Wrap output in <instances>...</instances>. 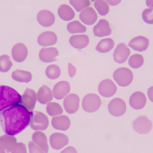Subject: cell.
I'll use <instances>...</instances> for the list:
<instances>
[{
	"instance_id": "29",
	"label": "cell",
	"mask_w": 153,
	"mask_h": 153,
	"mask_svg": "<svg viewBox=\"0 0 153 153\" xmlns=\"http://www.w3.org/2000/svg\"><path fill=\"white\" fill-rule=\"evenodd\" d=\"M114 46L115 43L112 39H104L98 43L96 47V50L100 53H108L114 48Z\"/></svg>"
},
{
	"instance_id": "23",
	"label": "cell",
	"mask_w": 153,
	"mask_h": 153,
	"mask_svg": "<svg viewBox=\"0 0 153 153\" xmlns=\"http://www.w3.org/2000/svg\"><path fill=\"white\" fill-rule=\"evenodd\" d=\"M53 98V92L51 89L46 85L40 88L37 93V100L42 104H48L52 101Z\"/></svg>"
},
{
	"instance_id": "4",
	"label": "cell",
	"mask_w": 153,
	"mask_h": 153,
	"mask_svg": "<svg viewBox=\"0 0 153 153\" xmlns=\"http://www.w3.org/2000/svg\"><path fill=\"white\" fill-rule=\"evenodd\" d=\"M113 78L119 86L126 87L133 81L134 75L130 69L126 67H121L114 72Z\"/></svg>"
},
{
	"instance_id": "2",
	"label": "cell",
	"mask_w": 153,
	"mask_h": 153,
	"mask_svg": "<svg viewBox=\"0 0 153 153\" xmlns=\"http://www.w3.org/2000/svg\"><path fill=\"white\" fill-rule=\"evenodd\" d=\"M20 94L13 88L5 85H0V112L19 103Z\"/></svg>"
},
{
	"instance_id": "39",
	"label": "cell",
	"mask_w": 153,
	"mask_h": 153,
	"mask_svg": "<svg viewBox=\"0 0 153 153\" xmlns=\"http://www.w3.org/2000/svg\"><path fill=\"white\" fill-rule=\"evenodd\" d=\"M30 153H45L33 142H30L28 143Z\"/></svg>"
},
{
	"instance_id": "14",
	"label": "cell",
	"mask_w": 153,
	"mask_h": 153,
	"mask_svg": "<svg viewBox=\"0 0 153 153\" xmlns=\"http://www.w3.org/2000/svg\"><path fill=\"white\" fill-rule=\"evenodd\" d=\"M28 54L27 48L23 43H19L13 46L12 49V56L14 61L18 63L23 62Z\"/></svg>"
},
{
	"instance_id": "41",
	"label": "cell",
	"mask_w": 153,
	"mask_h": 153,
	"mask_svg": "<svg viewBox=\"0 0 153 153\" xmlns=\"http://www.w3.org/2000/svg\"><path fill=\"white\" fill-rule=\"evenodd\" d=\"M61 153H77V152L74 147L72 146H69L63 150Z\"/></svg>"
},
{
	"instance_id": "25",
	"label": "cell",
	"mask_w": 153,
	"mask_h": 153,
	"mask_svg": "<svg viewBox=\"0 0 153 153\" xmlns=\"http://www.w3.org/2000/svg\"><path fill=\"white\" fill-rule=\"evenodd\" d=\"M69 42L71 46L74 48L83 49L87 46L89 44V37L84 34L74 35L70 38Z\"/></svg>"
},
{
	"instance_id": "40",
	"label": "cell",
	"mask_w": 153,
	"mask_h": 153,
	"mask_svg": "<svg viewBox=\"0 0 153 153\" xmlns=\"http://www.w3.org/2000/svg\"><path fill=\"white\" fill-rule=\"evenodd\" d=\"M68 72L70 77L73 78L76 74V69L75 66H74L71 63L68 64Z\"/></svg>"
},
{
	"instance_id": "45",
	"label": "cell",
	"mask_w": 153,
	"mask_h": 153,
	"mask_svg": "<svg viewBox=\"0 0 153 153\" xmlns=\"http://www.w3.org/2000/svg\"><path fill=\"white\" fill-rule=\"evenodd\" d=\"M0 153H5V150L1 146H0Z\"/></svg>"
},
{
	"instance_id": "12",
	"label": "cell",
	"mask_w": 153,
	"mask_h": 153,
	"mask_svg": "<svg viewBox=\"0 0 153 153\" xmlns=\"http://www.w3.org/2000/svg\"><path fill=\"white\" fill-rule=\"evenodd\" d=\"M130 54V50L125 43L118 44L114 51L113 58L116 63L121 64L125 63Z\"/></svg>"
},
{
	"instance_id": "18",
	"label": "cell",
	"mask_w": 153,
	"mask_h": 153,
	"mask_svg": "<svg viewBox=\"0 0 153 153\" xmlns=\"http://www.w3.org/2000/svg\"><path fill=\"white\" fill-rule=\"evenodd\" d=\"M79 19L84 24L92 25L96 22L98 19V15L93 8L88 7L80 13Z\"/></svg>"
},
{
	"instance_id": "28",
	"label": "cell",
	"mask_w": 153,
	"mask_h": 153,
	"mask_svg": "<svg viewBox=\"0 0 153 153\" xmlns=\"http://www.w3.org/2000/svg\"><path fill=\"white\" fill-rule=\"evenodd\" d=\"M12 77L16 81L28 83L32 80V75L27 71L17 70L13 72Z\"/></svg>"
},
{
	"instance_id": "30",
	"label": "cell",
	"mask_w": 153,
	"mask_h": 153,
	"mask_svg": "<svg viewBox=\"0 0 153 153\" xmlns=\"http://www.w3.org/2000/svg\"><path fill=\"white\" fill-rule=\"evenodd\" d=\"M67 29L71 34L84 33L86 31V28L78 21H74L69 22L67 26Z\"/></svg>"
},
{
	"instance_id": "26",
	"label": "cell",
	"mask_w": 153,
	"mask_h": 153,
	"mask_svg": "<svg viewBox=\"0 0 153 153\" xmlns=\"http://www.w3.org/2000/svg\"><path fill=\"white\" fill-rule=\"evenodd\" d=\"M17 144V139L13 136L4 135L0 137V146L2 147L6 152H12Z\"/></svg>"
},
{
	"instance_id": "34",
	"label": "cell",
	"mask_w": 153,
	"mask_h": 153,
	"mask_svg": "<svg viewBox=\"0 0 153 153\" xmlns=\"http://www.w3.org/2000/svg\"><path fill=\"white\" fill-rule=\"evenodd\" d=\"M94 6L99 14L101 16H105L109 11V6L108 3L103 0H96Z\"/></svg>"
},
{
	"instance_id": "21",
	"label": "cell",
	"mask_w": 153,
	"mask_h": 153,
	"mask_svg": "<svg viewBox=\"0 0 153 153\" xmlns=\"http://www.w3.org/2000/svg\"><path fill=\"white\" fill-rule=\"evenodd\" d=\"M57 37L54 32L47 31L40 34L38 38L39 45L44 47L53 46L57 42Z\"/></svg>"
},
{
	"instance_id": "10",
	"label": "cell",
	"mask_w": 153,
	"mask_h": 153,
	"mask_svg": "<svg viewBox=\"0 0 153 153\" xmlns=\"http://www.w3.org/2000/svg\"><path fill=\"white\" fill-rule=\"evenodd\" d=\"M80 99L76 94L71 93L65 98L64 107L65 111L69 114L75 113L79 109Z\"/></svg>"
},
{
	"instance_id": "1",
	"label": "cell",
	"mask_w": 153,
	"mask_h": 153,
	"mask_svg": "<svg viewBox=\"0 0 153 153\" xmlns=\"http://www.w3.org/2000/svg\"><path fill=\"white\" fill-rule=\"evenodd\" d=\"M31 113L18 103L0 112V125L6 134L16 135L30 125Z\"/></svg>"
},
{
	"instance_id": "46",
	"label": "cell",
	"mask_w": 153,
	"mask_h": 153,
	"mask_svg": "<svg viewBox=\"0 0 153 153\" xmlns=\"http://www.w3.org/2000/svg\"><path fill=\"white\" fill-rule=\"evenodd\" d=\"M96 1V0H91V1Z\"/></svg>"
},
{
	"instance_id": "35",
	"label": "cell",
	"mask_w": 153,
	"mask_h": 153,
	"mask_svg": "<svg viewBox=\"0 0 153 153\" xmlns=\"http://www.w3.org/2000/svg\"><path fill=\"white\" fill-rule=\"evenodd\" d=\"M13 64L10 56L3 55L0 57V71L2 72H6L10 69Z\"/></svg>"
},
{
	"instance_id": "5",
	"label": "cell",
	"mask_w": 153,
	"mask_h": 153,
	"mask_svg": "<svg viewBox=\"0 0 153 153\" xmlns=\"http://www.w3.org/2000/svg\"><path fill=\"white\" fill-rule=\"evenodd\" d=\"M101 100L99 96L94 93H90L84 97L82 102L83 109L88 113H93L100 109Z\"/></svg>"
},
{
	"instance_id": "37",
	"label": "cell",
	"mask_w": 153,
	"mask_h": 153,
	"mask_svg": "<svg viewBox=\"0 0 153 153\" xmlns=\"http://www.w3.org/2000/svg\"><path fill=\"white\" fill-rule=\"evenodd\" d=\"M143 20L145 22L149 24H153V8L146 9L142 14Z\"/></svg>"
},
{
	"instance_id": "15",
	"label": "cell",
	"mask_w": 153,
	"mask_h": 153,
	"mask_svg": "<svg viewBox=\"0 0 153 153\" xmlns=\"http://www.w3.org/2000/svg\"><path fill=\"white\" fill-rule=\"evenodd\" d=\"M93 32L96 37H102L110 35L112 31L110 27L108 22L102 19L99 21L98 23L94 27Z\"/></svg>"
},
{
	"instance_id": "43",
	"label": "cell",
	"mask_w": 153,
	"mask_h": 153,
	"mask_svg": "<svg viewBox=\"0 0 153 153\" xmlns=\"http://www.w3.org/2000/svg\"><path fill=\"white\" fill-rule=\"evenodd\" d=\"M147 94L149 99L153 102V86L150 87L148 90Z\"/></svg>"
},
{
	"instance_id": "33",
	"label": "cell",
	"mask_w": 153,
	"mask_h": 153,
	"mask_svg": "<svg viewBox=\"0 0 153 153\" xmlns=\"http://www.w3.org/2000/svg\"><path fill=\"white\" fill-rule=\"evenodd\" d=\"M144 59L143 56L138 54L133 55L128 59L129 66L134 69L140 68L144 63Z\"/></svg>"
},
{
	"instance_id": "24",
	"label": "cell",
	"mask_w": 153,
	"mask_h": 153,
	"mask_svg": "<svg viewBox=\"0 0 153 153\" xmlns=\"http://www.w3.org/2000/svg\"><path fill=\"white\" fill-rule=\"evenodd\" d=\"M33 142L41 148L45 153H48L49 147L48 143L47 138L44 133L41 131H36L32 135Z\"/></svg>"
},
{
	"instance_id": "7",
	"label": "cell",
	"mask_w": 153,
	"mask_h": 153,
	"mask_svg": "<svg viewBox=\"0 0 153 153\" xmlns=\"http://www.w3.org/2000/svg\"><path fill=\"white\" fill-rule=\"evenodd\" d=\"M37 94L33 90L27 88L21 96L19 104L25 107L29 111H33L36 103Z\"/></svg>"
},
{
	"instance_id": "6",
	"label": "cell",
	"mask_w": 153,
	"mask_h": 153,
	"mask_svg": "<svg viewBox=\"0 0 153 153\" xmlns=\"http://www.w3.org/2000/svg\"><path fill=\"white\" fill-rule=\"evenodd\" d=\"M133 127L137 133L141 134H146L152 129V122L147 117L141 116L133 121Z\"/></svg>"
},
{
	"instance_id": "22",
	"label": "cell",
	"mask_w": 153,
	"mask_h": 153,
	"mask_svg": "<svg viewBox=\"0 0 153 153\" xmlns=\"http://www.w3.org/2000/svg\"><path fill=\"white\" fill-rule=\"evenodd\" d=\"M70 119L66 116L53 117L52 120V125L56 130L66 131L71 126Z\"/></svg>"
},
{
	"instance_id": "17",
	"label": "cell",
	"mask_w": 153,
	"mask_h": 153,
	"mask_svg": "<svg viewBox=\"0 0 153 153\" xmlns=\"http://www.w3.org/2000/svg\"><path fill=\"white\" fill-rule=\"evenodd\" d=\"M146 103L145 95L141 92H136L132 94L129 99V104L134 109L143 108Z\"/></svg>"
},
{
	"instance_id": "13",
	"label": "cell",
	"mask_w": 153,
	"mask_h": 153,
	"mask_svg": "<svg viewBox=\"0 0 153 153\" xmlns=\"http://www.w3.org/2000/svg\"><path fill=\"white\" fill-rule=\"evenodd\" d=\"M70 91V83L66 81H62L56 83L54 86L53 95L56 99H62L69 94Z\"/></svg>"
},
{
	"instance_id": "8",
	"label": "cell",
	"mask_w": 153,
	"mask_h": 153,
	"mask_svg": "<svg viewBox=\"0 0 153 153\" xmlns=\"http://www.w3.org/2000/svg\"><path fill=\"white\" fill-rule=\"evenodd\" d=\"M108 109L112 116L116 117L121 116L126 113V105L123 100L116 98L109 102Z\"/></svg>"
},
{
	"instance_id": "27",
	"label": "cell",
	"mask_w": 153,
	"mask_h": 153,
	"mask_svg": "<svg viewBox=\"0 0 153 153\" xmlns=\"http://www.w3.org/2000/svg\"><path fill=\"white\" fill-rule=\"evenodd\" d=\"M58 14L60 18L65 21L73 19L75 17V12L74 10L67 4H62L58 9Z\"/></svg>"
},
{
	"instance_id": "11",
	"label": "cell",
	"mask_w": 153,
	"mask_h": 153,
	"mask_svg": "<svg viewBox=\"0 0 153 153\" xmlns=\"http://www.w3.org/2000/svg\"><path fill=\"white\" fill-rule=\"evenodd\" d=\"M49 142L53 149L56 150H61L69 143V137L64 134L54 133L50 136Z\"/></svg>"
},
{
	"instance_id": "16",
	"label": "cell",
	"mask_w": 153,
	"mask_h": 153,
	"mask_svg": "<svg viewBox=\"0 0 153 153\" xmlns=\"http://www.w3.org/2000/svg\"><path fill=\"white\" fill-rule=\"evenodd\" d=\"M37 19L43 27H49L54 23L55 17L52 12L47 10H42L38 13Z\"/></svg>"
},
{
	"instance_id": "36",
	"label": "cell",
	"mask_w": 153,
	"mask_h": 153,
	"mask_svg": "<svg viewBox=\"0 0 153 153\" xmlns=\"http://www.w3.org/2000/svg\"><path fill=\"white\" fill-rule=\"evenodd\" d=\"M70 3L74 7L76 11L80 12L91 4L89 0H70Z\"/></svg>"
},
{
	"instance_id": "32",
	"label": "cell",
	"mask_w": 153,
	"mask_h": 153,
	"mask_svg": "<svg viewBox=\"0 0 153 153\" xmlns=\"http://www.w3.org/2000/svg\"><path fill=\"white\" fill-rule=\"evenodd\" d=\"M61 73V69L59 66L54 64L48 66L45 72L47 76L51 80H55L59 78Z\"/></svg>"
},
{
	"instance_id": "44",
	"label": "cell",
	"mask_w": 153,
	"mask_h": 153,
	"mask_svg": "<svg viewBox=\"0 0 153 153\" xmlns=\"http://www.w3.org/2000/svg\"><path fill=\"white\" fill-rule=\"evenodd\" d=\"M146 4L149 8H153V0H146Z\"/></svg>"
},
{
	"instance_id": "3",
	"label": "cell",
	"mask_w": 153,
	"mask_h": 153,
	"mask_svg": "<svg viewBox=\"0 0 153 153\" xmlns=\"http://www.w3.org/2000/svg\"><path fill=\"white\" fill-rule=\"evenodd\" d=\"M30 126L35 131H44L49 125L48 118L44 113L39 111H31Z\"/></svg>"
},
{
	"instance_id": "19",
	"label": "cell",
	"mask_w": 153,
	"mask_h": 153,
	"mask_svg": "<svg viewBox=\"0 0 153 153\" xmlns=\"http://www.w3.org/2000/svg\"><path fill=\"white\" fill-rule=\"evenodd\" d=\"M149 45L148 39L143 36H138L132 39L128 43V46L135 51L142 52L147 49Z\"/></svg>"
},
{
	"instance_id": "42",
	"label": "cell",
	"mask_w": 153,
	"mask_h": 153,
	"mask_svg": "<svg viewBox=\"0 0 153 153\" xmlns=\"http://www.w3.org/2000/svg\"><path fill=\"white\" fill-rule=\"evenodd\" d=\"M104 1L111 6H116L119 4L122 0H104Z\"/></svg>"
},
{
	"instance_id": "9",
	"label": "cell",
	"mask_w": 153,
	"mask_h": 153,
	"mask_svg": "<svg viewBox=\"0 0 153 153\" xmlns=\"http://www.w3.org/2000/svg\"><path fill=\"white\" fill-rule=\"evenodd\" d=\"M98 90L99 93L102 97L110 98L116 93L117 87L111 80L106 79L100 83L98 87Z\"/></svg>"
},
{
	"instance_id": "20",
	"label": "cell",
	"mask_w": 153,
	"mask_h": 153,
	"mask_svg": "<svg viewBox=\"0 0 153 153\" xmlns=\"http://www.w3.org/2000/svg\"><path fill=\"white\" fill-rule=\"evenodd\" d=\"M58 50L55 48H43L39 52V59L44 63L54 62L57 60L56 57L58 55Z\"/></svg>"
},
{
	"instance_id": "31",
	"label": "cell",
	"mask_w": 153,
	"mask_h": 153,
	"mask_svg": "<svg viewBox=\"0 0 153 153\" xmlns=\"http://www.w3.org/2000/svg\"><path fill=\"white\" fill-rule=\"evenodd\" d=\"M46 110L48 114L52 117L60 116L63 112L62 108L56 102H48L47 105Z\"/></svg>"
},
{
	"instance_id": "38",
	"label": "cell",
	"mask_w": 153,
	"mask_h": 153,
	"mask_svg": "<svg viewBox=\"0 0 153 153\" xmlns=\"http://www.w3.org/2000/svg\"><path fill=\"white\" fill-rule=\"evenodd\" d=\"M11 152L12 153H27L26 145L22 143H18L13 147Z\"/></svg>"
}]
</instances>
